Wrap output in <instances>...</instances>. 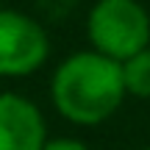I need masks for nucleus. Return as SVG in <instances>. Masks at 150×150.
Masks as SVG:
<instances>
[{
    "mask_svg": "<svg viewBox=\"0 0 150 150\" xmlns=\"http://www.w3.org/2000/svg\"><path fill=\"white\" fill-rule=\"evenodd\" d=\"M50 92L64 120L75 125H97L111 117L128 95L122 61H114L97 50L75 53L53 72Z\"/></svg>",
    "mask_w": 150,
    "mask_h": 150,
    "instance_id": "obj_1",
    "label": "nucleus"
},
{
    "mask_svg": "<svg viewBox=\"0 0 150 150\" xmlns=\"http://www.w3.org/2000/svg\"><path fill=\"white\" fill-rule=\"evenodd\" d=\"M86 33L97 53L125 61L150 45V17L136 0H97L86 20Z\"/></svg>",
    "mask_w": 150,
    "mask_h": 150,
    "instance_id": "obj_2",
    "label": "nucleus"
},
{
    "mask_svg": "<svg viewBox=\"0 0 150 150\" xmlns=\"http://www.w3.org/2000/svg\"><path fill=\"white\" fill-rule=\"evenodd\" d=\"M50 42L45 28L28 14L0 8V75L22 78L47 61Z\"/></svg>",
    "mask_w": 150,
    "mask_h": 150,
    "instance_id": "obj_3",
    "label": "nucleus"
},
{
    "mask_svg": "<svg viewBox=\"0 0 150 150\" xmlns=\"http://www.w3.org/2000/svg\"><path fill=\"white\" fill-rule=\"evenodd\" d=\"M47 145L45 117L28 97L0 95V150H42Z\"/></svg>",
    "mask_w": 150,
    "mask_h": 150,
    "instance_id": "obj_4",
    "label": "nucleus"
},
{
    "mask_svg": "<svg viewBox=\"0 0 150 150\" xmlns=\"http://www.w3.org/2000/svg\"><path fill=\"white\" fill-rule=\"evenodd\" d=\"M125 89L134 97H150V47L139 50L136 56L122 61Z\"/></svg>",
    "mask_w": 150,
    "mask_h": 150,
    "instance_id": "obj_5",
    "label": "nucleus"
},
{
    "mask_svg": "<svg viewBox=\"0 0 150 150\" xmlns=\"http://www.w3.org/2000/svg\"><path fill=\"white\" fill-rule=\"evenodd\" d=\"M42 150H89V147L78 139H50Z\"/></svg>",
    "mask_w": 150,
    "mask_h": 150,
    "instance_id": "obj_6",
    "label": "nucleus"
},
{
    "mask_svg": "<svg viewBox=\"0 0 150 150\" xmlns=\"http://www.w3.org/2000/svg\"><path fill=\"white\" fill-rule=\"evenodd\" d=\"M147 150H150V147H147Z\"/></svg>",
    "mask_w": 150,
    "mask_h": 150,
    "instance_id": "obj_7",
    "label": "nucleus"
}]
</instances>
